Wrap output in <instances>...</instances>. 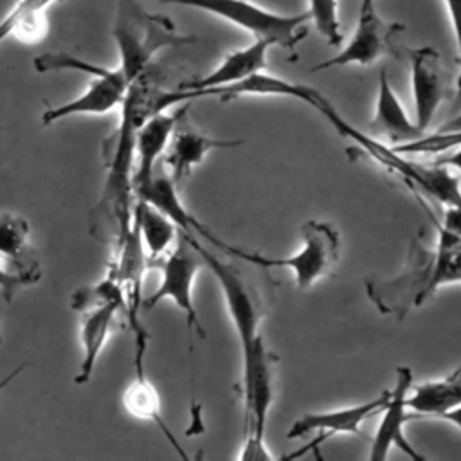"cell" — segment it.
I'll list each match as a JSON object with an SVG mask.
<instances>
[{
    "mask_svg": "<svg viewBox=\"0 0 461 461\" xmlns=\"http://www.w3.org/2000/svg\"><path fill=\"white\" fill-rule=\"evenodd\" d=\"M198 99L194 90L185 88H164L151 68V65L135 77L126 90L122 104L119 106V124L113 135L104 144V158H106V180L103 187V194L97 209L106 214L108 223L112 225V232L115 236L117 247L126 238L131 218H133V158H135V140L137 131L151 115L171 108L180 101Z\"/></svg>",
    "mask_w": 461,
    "mask_h": 461,
    "instance_id": "obj_1",
    "label": "cell"
},
{
    "mask_svg": "<svg viewBox=\"0 0 461 461\" xmlns=\"http://www.w3.org/2000/svg\"><path fill=\"white\" fill-rule=\"evenodd\" d=\"M112 36L119 54L117 67L128 83L139 77L162 49L196 41V36L178 32L167 16L149 13L140 0H115Z\"/></svg>",
    "mask_w": 461,
    "mask_h": 461,
    "instance_id": "obj_2",
    "label": "cell"
},
{
    "mask_svg": "<svg viewBox=\"0 0 461 461\" xmlns=\"http://www.w3.org/2000/svg\"><path fill=\"white\" fill-rule=\"evenodd\" d=\"M328 119V122L346 139L358 144L375 162L387 167L393 173H398L400 178L427 193L429 196L436 198L438 202L445 203L447 207H459L461 209V187H459V176L454 175L452 169L445 166L436 164H421L416 160L405 158L402 153L394 151L391 146L380 142V139L364 133L351 126L330 103L321 112Z\"/></svg>",
    "mask_w": 461,
    "mask_h": 461,
    "instance_id": "obj_3",
    "label": "cell"
},
{
    "mask_svg": "<svg viewBox=\"0 0 461 461\" xmlns=\"http://www.w3.org/2000/svg\"><path fill=\"white\" fill-rule=\"evenodd\" d=\"M166 5H184L205 11L232 25L263 38L272 45L295 50L308 34L304 25L310 22L308 11L297 14H281L268 11L249 0H158Z\"/></svg>",
    "mask_w": 461,
    "mask_h": 461,
    "instance_id": "obj_4",
    "label": "cell"
},
{
    "mask_svg": "<svg viewBox=\"0 0 461 461\" xmlns=\"http://www.w3.org/2000/svg\"><path fill=\"white\" fill-rule=\"evenodd\" d=\"M301 236H303L301 249L288 258H267V256L250 254L234 247H229L227 254L263 268H288L294 274L295 285L301 290H306L333 270L335 263L339 261L340 234L328 221L308 220L301 227Z\"/></svg>",
    "mask_w": 461,
    "mask_h": 461,
    "instance_id": "obj_5",
    "label": "cell"
},
{
    "mask_svg": "<svg viewBox=\"0 0 461 461\" xmlns=\"http://www.w3.org/2000/svg\"><path fill=\"white\" fill-rule=\"evenodd\" d=\"M184 234L191 241V245L198 250V254L203 259V265L212 272V276L216 277V281L221 288L230 322L240 339L241 355L250 351L254 348V344L259 339H263L259 333V322L263 317L259 297L250 288V285L241 277L240 270H236L234 265L211 254L205 247H202L194 240L193 234H187V232H184Z\"/></svg>",
    "mask_w": 461,
    "mask_h": 461,
    "instance_id": "obj_6",
    "label": "cell"
},
{
    "mask_svg": "<svg viewBox=\"0 0 461 461\" xmlns=\"http://www.w3.org/2000/svg\"><path fill=\"white\" fill-rule=\"evenodd\" d=\"M158 267L162 272V281L158 288L146 301H142V308H153L160 301L171 299L176 308L185 313L187 330L194 331L198 337L203 339L205 331L193 301V285L196 274L203 267V259L184 232L178 238L176 247L167 256L160 258Z\"/></svg>",
    "mask_w": 461,
    "mask_h": 461,
    "instance_id": "obj_7",
    "label": "cell"
},
{
    "mask_svg": "<svg viewBox=\"0 0 461 461\" xmlns=\"http://www.w3.org/2000/svg\"><path fill=\"white\" fill-rule=\"evenodd\" d=\"M241 393L245 407V438L265 441L267 418L274 400L276 355L259 339L254 348L241 355Z\"/></svg>",
    "mask_w": 461,
    "mask_h": 461,
    "instance_id": "obj_8",
    "label": "cell"
},
{
    "mask_svg": "<svg viewBox=\"0 0 461 461\" xmlns=\"http://www.w3.org/2000/svg\"><path fill=\"white\" fill-rule=\"evenodd\" d=\"M405 25L384 20L375 5V0H362L358 9V20L351 40L333 58L317 63L310 72H321L333 67L346 65H373L384 54L391 52V41L394 34L402 32Z\"/></svg>",
    "mask_w": 461,
    "mask_h": 461,
    "instance_id": "obj_9",
    "label": "cell"
},
{
    "mask_svg": "<svg viewBox=\"0 0 461 461\" xmlns=\"http://www.w3.org/2000/svg\"><path fill=\"white\" fill-rule=\"evenodd\" d=\"M412 385V371L405 366L396 369V385L391 389V398L385 409L380 412L382 420L371 441V450L367 454L369 461H384L389 456L391 448H400L405 456L414 461H425L427 457L420 454L411 441L407 439L403 427L416 414L407 407V396Z\"/></svg>",
    "mask_w": 461,
    "mask_h": 461,
    "instance_id": "obj_10",
    "label": "cell"
},
{
    "mask_svg": "<svg viewBox=\"0 0 461 461\" xmlns=\"http://www.w3.org/2000/svg\"><path fill=\"white\" fill-rule=\"evenodd\" d=\"M391 398V389L382 391L378 396L366 403L351 405V407H342V409H333V411H321V412H306L299 416L288 429L286 438L295 439L303 438L306 434L315 432L317 438L312 439L308 447L317 448L322 445L326 439L337 434H353V436H362L360 425L371 418L380 414L387 402Z\"/></svg>",
    "mask_w": 461,
    "mask_h": 461,
    "instance_id": "obj_11",
    "label": "cell"
},
{
    "mask_svg": "<svg viewBox=\"0 0 461 461\" xmlns=\"http://www.w3.org/2000/svg\"><path fill=\"white\" fill-rule=\"evenodd\" d=\"M411 86L414 101V124L421 133L427 131L436 112L445 99V72L441 56L434 47H418L409 52Z\"/></svg>",
    "mask_w": 461,
    "mask_h": 461,
    "instance_id": "obj_12",
    "label": "cell"
},
{
    "mask_svg": "<svg viewBox=\"0 0 461 461\" xmlns=\"http://www.w3.org/2000/svg\"><path fill=\"white\" fill-rule=\"evenodd\" d=\"M128 79L119 67L115 68H101L97 74L92 76L90 85L86 90L72 101L49 108L41 115L43 124H52L59 119L70 115H103L108 113L122 104V99L128 90Z\"/></svg>",
    "mask_w": 461,
    "mask_h": 461,
    "instance_id": "obj_13",
    "label": "cell"
},
{
    "mask_svg": "<svg viewBox=\"0 0 461 461\" xmlns=\"http://www.w3.org/2000/svg\"><path fill=\"white\" fill-rule=\"evenodd\" d=\"M187 110L189 104H184L182 113L175 124V130L171 133L169 144L164 153V164L169 169L171 178L178 184L182 178H185L193 167L202 164L207 153L212 149H227V148H236L243 140L236 139H216L202 133L196 130L189 119H187Z\"/></svg>",
    "mask_w": 461,
    "mask_h": 461,
    "instance_id": "obj_14",
    "label": "cell"
},
{
    "mask_svg": "<svg viewBox=\"0 0 461 461\" xmlns=\"http://www.w3.org/2000/svg\"><path fill=\"white\" fill-rule=\"evenodd\" d=\"M133 196L140 198V200L148 202L149 205H153L155 209H158L178 229H182V232H187V234L196 232V234L203 236L209 243L218 245L223 252H229L230 245H227L220 238H216L203 223H200L184 207V203L178 196V191H176V182L160 166H157V169L153 171V175L146 182L133 187Z\"/></svg>",
    "mask_w": 461,
    "mask_h": 461,
    "instance_id": "obj_15",
    "label": "cell"
},
{
    "mask_svg": "<svg viewBox=\"0 0 461 461\" xmlns=\"http://www.w3.org/2000/svg\"><path fill=\"white\" fill-rule=\"evenodd\" d=\"M270 47H272L270 41H267L263 38H256L250 45L229 52L212 72H209L202 77L184 81L178 86L185 88V90H194L200 97H207L209 90H212V88L243 81V79L250 77L252 74L265 70L267 68V54H268Z\"/></svg>",
    "mask_w": 461,
    "mask_h": 461,
    "instance_id": "obj_16",
    "label": "cell"
},
{
    "mask_svg": "<svg viewBox=\"0 0 461 461\" xmlns=\"http://www.w3.org/2000/svg\"><path fill=\"white\" fill-rule=\"evenodd\" d=\"M184 108V106H182ZM182 108L169 113L167 110L158 112L144 121V124L137 131L135 140V158L137 167L133 169L131 189L142 182H146L158 166V160L164 157L166 148L169 144L175 124L182 113Z\"/></svg>",
    "mask_w": 461,
    "mask_h": 461,
    "instance_id": "obj_17",
    "label": "cell"
},
{
    "mask_svg": "<svg viewBox=\"0 0 461 461\" xmlns=\"http://www.w3.org/2000/svg\"><path fill=\"white\" fill-rule=\"evenodd\" d=\"M369 135L380 139H387L391 144H402L407 140H414L423 133L418 126L409 119L403 104L394 94L391 81L385 70L378 76V94L373 119L369 121Z\"/></svg>",
    "mask_w": 461,
    "mask_h": 461,
    "instance_id": "obj_18",
    "label": "cell"
},
{
    "mask_svg": "<svg viewBox=\"0 0 461 461\" xmlns=\"http://www.w3.org/2000/svg\"><path fill=\"white\" fill-rule=\"evenodd\" d=\"M209 95H218L221 101L240 97V95H281V97H295L312 108H319L322 103L328 101L319 90L313 86L303 85V83H294L283 77H277L274 74H268L265 70L252 74L250 77L227 85V86H218L209 90Z\"/></svg>",
    "mask_w": 461,
    "mask_h": 461,
    "instance_id": "obj_19",
    "label": "cell"
},
{
    "mask_svg": "<svg viewBox=\"0 0 461 461\" xmlns=\"http://www.w3.org/2000/svg\"><path fill=\"white\" fill-rule=\"evenodd\" d=\"M461 405V366L450 375L411 385L407 407L418 416L439 418L445 411Z\"/></svg>",
    "mask_w": 461,
    "mask_h": 461,
    "instance_id": "obj_20",
    "label": "cell"
},
{
    "mask_svg": "<svg viewBox=\"0 0 461 461\" xmlns=\"http://www.w3.org/2000/svg\"><path fill=\"white\" fill-rule=\"evenodd\" d=\"M56 0H20L0 22V43L16 38L23 43H36L47 34V9Z\"/></svg>",
    "mask_w": 461,
    "mask_h": 461,
    "instance_id": "obj_21",
    "label": "cell"
},
{
    "mask_svg": "<svg viewBox=\"0 0 461 461\" xmlns=\"http://www.w3.org/2000/svg\"><path fill=\"white\" fill-rule=\"evenodd\" d=\"M133 220L139 227L142 245L149 261H158L176 240V225L148 202L135 198Z\"/></svg>",
    "mask_w": 461,
    "mask_h": 461,
    "instance_id": "obj_22",
    "label": "cell"
},
{
    "mask_svg": "<svg viewBox=\"0 0 461 461\" xmlns=\"http://www.w3.org/2000/svg\"><path fill=\"white\" fill-rule=\"evenodd\" d=\"M122 405H124L126 412L131 414L133 418L153 421V423L162 430V434L167 438V441L175 447V450H176L184 459H187V456H185V452L182 450V447L178 445L176 438L171 434L169 427H167L166 421L162 420L158 393H157V389L153 387V384L146 378L144 371H142V373H137L135 378H133V382H131V384L126 387V391L122 393Z\"/></svg>",
    "mask_w": 461,
    "mask_h": 461,
    "instance_id": "obj_23",
    "label": "cell"
},
{
    "mask_svg": "<svg viewBox=\"0 0 461 461\" xmlns=\"http://www.w3.org/2000/svg\"><path fill=\"white\" fill-rule=\"evenodd\" d=\"M308 14L313 22L317 32L330 43L340 45V22H339V4L337 0H308Z\"/></svg>",
    "mask_w": 461,
    "mask_h": 461,
    "instance_id": "obj_24",
    "label": "cell"
},
{
    "mask_svg": "<svg viewBox=\"0 0 461 461\" xmlns=\"http://www.w3.org/2000/svg\"><path fill=\"white\" fill-rule=\"evenodd\" d=\"M29 240V223L22 216L0 214V256L16 258Z\"/></svg>",
    "mask_w": 461,
    "mask_h": 461,
    "instance_id": "obj_25",
    "label": "cell"
},
{
    "mask_svg": "<svg viewBox=\"0 0 461 461\" xmlns=\"http://www.w3.org/2000/svg\"><path fill=\"white\" fill-rule=\"evenodd\" d=\"M41 276V270L38 265H32L20 272H9L0 267V290L4 294V299L9 303L18 288L34 285Z\"/></svg>",
    "mask_w": 461,
    "mask_h": 461,
    "instance_id": "obj_26",
    "label": "cell"
},
{
    "mask_svg": "<svg viewBox=\"0 0 461 461\" xmlns=\"http://www.w3.org/2000/svg\"><path fill=\"white\" fill-rule=\"evenodd\" d=\"M241 461H274L276 457L268 452L265 441L245 438L241 452L236 456Z\"/></svg>",
    "mask_w": 461,
    "mask_h": 461,
    "instance_id": "obj_27",
    "label": "cell"
},
{
    "mask_svg": "<svg viewBox=\"0 0 461 461\" xmlns=\"http://www.w3.org/2000/svg\"><path fill=\"white\" fill-rule=\"evenodd\" d=\"M445 5L450 16L454 38L457 43V63L461 65V0H445Z\"/></svg>",
    "mask_w": 461,
    "mask_h": 461,
    "instance_id": "obj_28",
    "label": "cell"
},
{
    "mask_svg": "<svg viewBox=\"0 0 461 461\" xmlns=\"http://www.w3.org/2000/svg\"><path fill=\"white\" fill-rule=\"evenodd\" d=\"M454 149V148H452ZM430 164H436V166H445L448 169H452L454 173L457 171L461 175V144L456 146L454 151L447 153V151H441V153H436L434 160H430Z\"/></svg>",
    "mask_w": 461,
    "mask_h": 461,
    "instance_id": "obj_29",
    "label": "cell"
},
{
    "mask_svg": "<svg viewBox=\"0 0 461 461\" xmlns=\"http://www.w3.org/2000/svg\"><path fill=\"white\" fill-rule=\"evenodd\" d=\"M439 418H441V420H445V421H448V423H452L456 429H459V430H461V405H457V407H452V409L445 411Z\"/></svg>",
    "mask_w": 461,
    "mask_h": 461,
    "instance_id": "obj_30",
    "label": "cell"
},
{
    "mask_svg": "<svg viewBox=\"0 0 461 461\" xmlns=\"http://www.w3.org/2000/svg\"><path fill=\"white\" fill-rule=\"evenodd\" d=\"M436 131H443V133H454V131H461V112L456 115V117H452V119H448L445 124H441Z\"/></svg>",
    "mask_w": 461,
    "mask_h": 461,
    "instance_id": "obj_31",
    "label": "cell"
},
{
    "mask_svg": "<svg viewBox=\"0 0 461 461\" xmlns=\"http://www.w3.org/2000/svg\"><path fill=\"white\" fill-rule=\"evenodd\" d=\"M23 367H25V366H18L14 371H11L5 378H2V380H0V393H2V389H4V387H7V385H9V384H11V382H13V380H14V378L23 371Z\"/></svg>",
    "mask_w": 461,
    "mask_h": 461,
    "instance_id": "obj_32",
    "label": "cell"
},
{
    "mask_svg": "<svg viewBox=\"0 0 461 461\" xmlns=\"http://www.w3.org/2000/svg\"><path fill=\"white\" fill-rule=\"evenodd\" d=\"M459 95H461V77H459Z\"/></svg>",
    "mask_w": 461,
    "mask_h": 461,
    "instance_id": "obj_33",
    "label": "cell"
}]
</instances>
